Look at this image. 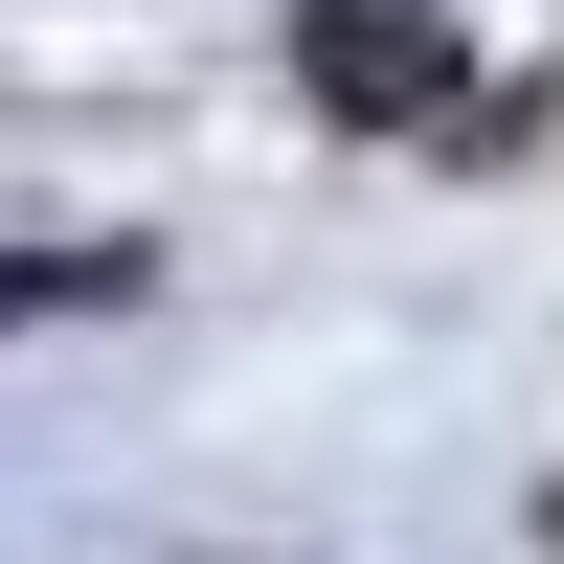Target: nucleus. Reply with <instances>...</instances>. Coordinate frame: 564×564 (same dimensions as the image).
I'll list each match as a JSON object with an SVG mask.
<instances>
[{
  "label": "nucleus",
  "instance_id": "nucleus-1",
  "mask_svg": "<svg viewBox=\"0 0 564 564\" xmlns=\"http://www.w3.org/2000/svg\"><path fill=\"white\" fill-rule=\"evenodd\" d=\"M294 68L339 90V113H452L475 23H430V0H294Z\"/></svg>",
  "mask_w": 564,
  "mask_h": 564
}]
</instances>
